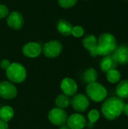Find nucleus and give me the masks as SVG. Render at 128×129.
Segmentation results:
<instances>
[{
  "label": "nucleus",
  "instance_id": "7",
  "mask_svg": "<svg viewBox=\"0 0 128 129\" xmlns=\"http://www.w3.org/2000/svg\"><path fill=\"white\" fill-rule=\"evenodd\" d=\"M70 105H72V108L75 111L78 113H83L88 109L90 106V101L86 95L79 93L72 96L71 98Z\"/></svg>",
  "mask_w": 128,
  "mask_h": 129
},
{
  "label": "nucleus",
  "instance_id": "17",
  "mask_svg": "<svg viewBox=\"0 0 128 129\" xmlns=\"http://www.w3.org/2000/svg\"><path fill=\"white\" fill-rule=\"evenodd\" d=\"M14 116V110L10 106H4L0 109V119L4 122L11 121Z\"/></svg>",
  "mask_w": 128,
  "mask_h": 129
},
{
  "label": "nucleus",
  "instance_id": "10",
  "mask_svg": "<svg viewBox=\"0 0 128 129\" xmlns=\"http://www.w3.org/2000/svg\"><path fill=\"white\" fill-rule=\"evenodd\" d=\"M66 124L71 129H83L86 126L87 121L83 115L76 113L68 116Z\"/></svg>",
  "mask_w": 128,
  "mask_h": 129
},
{
  "label": "nucleus",
  "instance_id": "6",
  "mask_svg": "<svg viewBox=\"0 0 128 129\" xmlns=\"http://www.w3.org/2000/svg\"><path fill=\"white\" fill-rule=\"evenodd\" d=\"M62 50V44L57 40H53L46 42L42 48V52L44 55L49 58H54L58 57L61 54Z\"/></svg>",
  "mask_w": 128,
  "mask_h": 129
},
{
  "label": "nucleus",
  "instance_id": "18",
  "mask_svg": "<svg viewBox=\"0 0 128 129\" xmlns=\"http://www.w3.org/2000/svg\"><path fill=\"white\" fill-rule=\"evenodd\" d=\"M70 101H71V98L69 96L64 94H60L55 99V105L56 107L64 110L69 107Z\"/></svg>",
  "mask_w": 128,
  "mask_h": 129
},
{
  "label": "nucleus",
  "instance_id": "28",
  "mask_svg": "<svg viewBox=\"0 0 128 129\" xmlns=\"http://www.w3.org/2000/svg\"><path fill=\"white\" fill-rule=\"evenodd\" d=\"M124 113H125V115L127 116H128V103L127 104H125L124 109Z\"/></svg>",
  "mask_w": 128,
  "mask_h": 129
},
{
  "label": "nucleus",
  "instance_id": "22",
  "mask_svg": "<svg viewBox=\"0 0 128 129\" xmlns=\"http://www.w3.org/2000/svg\"><path fill=\"white\" fill-rule=\"evenodd\" d=\"M100 117V113L99 110H97V109H93L90 110L89 113H88V118L91 123L97 122L99 120Z\"/></svg>",
  "mask_w": 128,
  "mask_h": 129
},
{
  "label": "nucleus",
  "instance_id": "5",
  "mask_svg": "<svg viewBox=\"0 0 128 129\" xmlns=\"http://www.w3.org/2000/svg\"><path fill=\"white\" fill-rule=\"evenodd\" d=\"M68 116H69L65 110L58 107L52 108L48 114L49 122L52 125L59 127L66 124Z\"/></svg>",
  "mask_w": 128,
  "mask_h": 129
},
{
  "label": "nucleus",
  "instance_id": "16",
  "mask_svg": "<svg viewBox=\"0 0 128 129\" xmlns=\"http://www.w3.org/2000/svg\"><path fill=\"white\" fill-rule=\"evenodd\" d=\"M115 93L121 99L128 98V79H124L118 82L115 88Z\"/></svg>",
  "mask_w": 128,
  "mask_h": 129
},
{
  "label": "nucleus",
  "instance_id": "8",
  "mask_svg": "<svg viewBox=\"0 0 128 129\" xmlns=\"http://www.w3.org/2000/svg\"><path fill=\"white\" fill-rule=\"evenodd\" d=\"M17 89L14 83L10 81H3L0 82V98L5 100H11L16 98Z\"/></svg>",
  "mask_w": 128,
  "mask_h": 129
},
{
  "label": "nucleus",
  "instance_id": "15",
  "mask_svg": "<svg viewBox=\"0 0 128 129\" xmlns=\"http://www.w3.org/2000/svg\"><path fill=\"white\" fill-rule=\"evenodd\" d=\"M118 66V63L112 54L104 56V57L100 61V69L104 73H108L109 71L114 70Z\"/></svg>",
  "mask_w": 128,
  "mask_h": 129
},
{
  "label": "nucleus",
  "instance_id": "29",
  "mask_svg": "<svg viewBox=\"0 0 128 129\" xmlns=\"http://www.w3.org/2000/svg\"><path fill=\"white\" fill-rule=\"evenodd\" d=\"M59 129H71L67 125H61V126H60V128Z\"/></svg>",
  "mask_w": 128,
  "mask_h": 129
},
{
  "label": "nucleus",
  "instance_id": "12",
  "mask_svg": "<svg viewBox=\"0 0 128 129\" xmlns=\"http://www.w3.org/2000/svg\"><path fill=\"white\" fill-rule=\"evenodd\" d=\"M118 63L127 64L128 63V45H121L116 48L112 54Z\"/></svg>",
  "mask_w": 128,
  "mask_h": 129
},
{
  "label": "nucleus",
  "instance_id": "2",
  "mask_svg": "<svg viewBox=\"0 0 128 129\" xmlns=\"http://www.w3.org/2000/svg\"><path fill=\"white\" fill-rule=\"evenodd\" d=\"M118 47L115 37L111 33H103L97 39V55L106 56L112 54Z\"/></svg>",
  "mask_w": 128,
  "mask_h": 129
},
{
  "label": "nucleus",
  "instance_id": "25",
  "mask_svg": "<svg viewBox=\"0 0 128 129\" xmlns=\"http://www.w3.org/2000/svg\"><path fill=\"white\" fill-rule=\"evenodd\" d=\"M8 14V8L4 5H0V18L5 17Z\"/></svg>",
  "mask_w": 128,
  "mask_h": 129
},
{
  "label": "nucleus",
  "instance_id": "3",
  "mask_svg": "<svg viewBox=\"0 0 128 129\" xmlns=\"http://www.w3.org/2000/svg\"><path fill=\"white\" fill-rule=\"evenodd\" d=\"M6 76L8 80L12 83H22L23 82L27 76L26 68L20 63H11L9 67L5 70Z\"/></svg>",
  "mask_w": 128,
  "mask_h": 129
},
{
  "label": "nucleus",
  "instance_id": "21",
  "mask_svg": "<svg viewBox=\"0 0 128 129\" xmlns=\"http://www.w3.org/2000/svg\"><path fill=\"white\" fill-rule=\"evenodd\" d=\"M106 79L112 84L118 83L121 79V73L116 69L112 70L106 73Z\"/></svg>",
  "mask_w": 128,
  "mask_h": 129
},
{
  "label": "nucleus",
  "instance_id": "27",
  "mask_svg": "<svg viewBox=\"0 0 128 129\" xmlns=\"http://www.w3.org/2000/svg\"><path fill=\"white\" fill-rule=\"evenodd\" d=\"M0 129H9L8 122H4V121L0 119Z\"/></svg>",
  "mask_w": 128,
  "mask_h": 129
},
{
  "label": "nucleus",
  "instance_id": "20",
  "mask_svg": "<svg viewBox=\"0 0 128 129\" xmlns=\"http://www.w3.org/2000/svg\"><path fill=\"white\" fill-rule=\"evenodd\" d=\"M84 80L88 83H92L94 82H97V79L98 78V73L94 68H88L87 69L83 74Z\"/></svg>",
  "mask_w": 128,
  "mask_h": 129
},
{
  "label": "nucleus",
  "instance_id": "14",
  "mask_svg": "<svg viewBox=\"0 0 128 129\" xmlns=\"http://www.w3.org/2000/svg\"><path fill=\"white\" fill-rule=\"evenodd\" d=\"M84 47L90 51L92 57L97 56V39L94 35H88L85 36L82 41Z\"/></svg>",
  "mask_w": 128,
  "mask_h": 129
},
{
  "label": "nucleus",
  "instance_id": "11",
  "mask_svg": "<svg viewBox=\"0 0 128 129\" xmlns=\"http://www.w3.org/2000/svg\"><path fill=\"white\" fill-rule=\"evenodd\" d=\"M42 52L41 46L36 42H29L23 48V54L29 58H35L38 57Z\"/></svg>",
  "mask_w": 128,
  "mask_h": 129
},
{
  "label": "nucleus",
  "instance_id": "9",
  "mask_svg": "<svg viewBox=\"0 0 128 129\" xmlns=\"http://www.w3.org/2000/svg\"><path fill=\"white\" fill-rule=\"evenodd\" d=\"M60 89L63 94L71 97L75 95L78 91V85L76 82L69 77L64 78L60 83Z\"/></svg>",
  "mask_w": 128,
  "mask_h": 129
},
{
  "label": "nucleus",
  "instance_id": "13",
  "mask_svg": "<svg viewBox=\"0 0 128 129\" xmlns=\"http://www.w3.org/2000/svg\"><path fill=\"white\" fill-rule=\"evenodd\" d=\"M7 23L11 28L14 29H20L23 25V16L17 11H13L8 17Z\"/></svg>",
  "mask_w": 128,
  "mask_h": 129
},
{
  "label": "nucleus",
  "instance_id": "24",
  "mask_svg": "<svg viewBox=\"0 0 128 129\" xmlns=\"http://www.w3.org/2000/svg\"><path fill=\"white\" fill-rule=\"evenodd\" d=\"M84 29L81 27V26H75L74 27H72V33L75 37L76 38H79V37H81L83 35H84Z\"/></svg>",
  "mask_w": 128,
  "mask_h": 129
},
{
  "label": "nucleus",
  "instance_id": "19",
  "mask_svg": "<svg viewBox=\"0 0 128 129\" xmlns=\"http://www.w3.org/2000/svg\"><path fill=\"white\" fill-rule=\"evenodd\" d=\"M72 27L73 26L69 22L64 20H60L57 23V29L59 33L65 36H69L72 33Z\"/></svg>",
  "mask_w": 128,
  "mask_h": 129
},
{
  "label": "nucleus",
  "instance_id": "4",
  "mask_svg": "<svg viewBox=\"0 0 128 129\" xmlns=\"http://www.w3.org/2000/svg\"><path fill=\"white\" fill-rule=\"evenodd\" d=\"M87 97L91 101L100 103L106 99L107 97V90L101 83L94 82L92 83L88 84L85 89Z\"/></svg>",
  "mask_w": 128,
  "mask_h": 129
},
{
  "label": "nucleus",
  "instance_id": "1",
  "mask_svg": "<svg viewBox=\"0 0 128 129\" xmlns=\"http://www.w3.org/2000/svg\"><path fill=\"white\" fill-rule=\"evenodd\" d=\"M103 101L101 112L106 119L109 121L115 120L124 113L125 103L123 99L118 97H112Z\"/></svg>",
  "mask_w": 128,
  "mask_h": 129
},
{
  "label": "nucleus",
  "instance_id": "26",
  "mask_svg": "<svg viewBox=\"0 0 128 129\" xmlns=\"http://www.w3.org/2000/svg\"><path fill=\"white\" fill-rule=\"evenodd\" d=\"M10 64H11V63H10V61H9L8 60L4 59V60H2L0 62V67H1L2 70H6V69L9 67Z\"/></svg>",
  "mask_w": 128,
  "mask_h": 129
},
{
  "label": "nucleus",
  "instance_id": "23",
  "mask_svg": "<svg viewBox=\"0 0 128 129\" xmlns=\"http://www.w3.org/2000/svg\"><path fill=\"white\" fill-rule=\"evenodd\" d=\"M78 0H58V3L60 7L64 8H69L74 6L77 3Z\"/></svg>",
  "mask_w": 128,
  "mask_h": 129
}]
</instances>
